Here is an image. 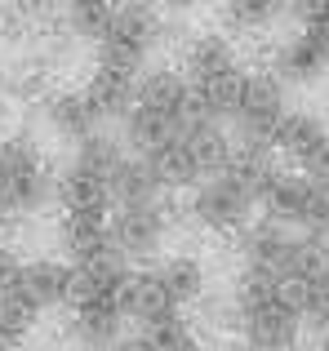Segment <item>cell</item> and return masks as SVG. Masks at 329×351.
Here are the masks:
<instances>
[{
	"instance_id": "2e32d148",
	"label": "cell",
	"mask_w": 329,
	"mask_h": 351,
	"mask_svg": "<svg viewBox=\"0 0 329 351\" xmlns=\"http://www.w3.org/2000/svg\"><path fill=\"white\" fill-rule=\"evenodd\" d=\"M182 76L191 85H218L227 76H241V58H236V45L223 32H205L187 45L182 53Z\"/></svg>"
},
{
	"instance_id": "484cf974",
	"label": "cell",
	"mask_w": 329,
	"mask_h": 351,
	"mask_svg": "<svg viewBox=\"0 0 329 351\" xmlns=\"http://www.w3.org/2000/svg\"><path fill=\"white\" fill-rule=\"evenodd\" d=\"M125 156H130L125 138H116V134H107V129H98L94 138H85V143L76 147V156H71V160L85 165L89 173H98V178L112 182V178H116V169L125 165Z\"/></svg>"
},
{
	"instance_id": "4316f807",
	"label": "cell",
	"mask_w": 329,
	"mask_h": 351,
	"mask_svg": "<svg viewBox=\"0 0 329 351\" xmlns=\"http://www.w3.org/2000/svg\"><path fill=\"white\" fill-rule=\"evenodd\" d=\"M289 9V0H223L227 32H263Z\"/></svg>"
},
{
	"instance_id": "d6a6232c",
	"label": "cell",
	"mask_w": 329,
	"mask_h": 351,
	"mask_svg": "<svg viewBox=\"0 0 329 351\" xmlns=\"http://www.w3.org/2000/svg\"><path fill=\"white\" fill-rule=\"evenodd\" d=\"M116 351H156V347L147 343V334H134V338H125V343L116 347Z\"/></svg>"
},
{
	"instance_id": "ffe728a7",
	"label": "cell",
	"mask_w": 329,
	"mask_h": 351,
	"mask_svg": "<svg viewBox=\"0 0 329 351\" xmlns=\"http://www.w3.org/2000/svg\"><path fill=\"white\" fill-rule=\"evenodd\" d=\"M227 178L236 182V187L245 191V196L254 200V205H267V196H271V187L280 182V165H276V156L271 152H254V147H236L232 152V165H227Z\"/></svg>"
},
{
	"instance_id": "4dcf8cb0",
	"label": "cell",
	"mask_w": 329,
	"mask_h": 351,
	"mask_svg": "<svg viewBox=\"0 0 329 351\" xmlns=\"http://www.w3.org/2000/svg\"><path fill=\"white\" fill-rule=\"evenodd\" d=\"M5 14L14 18V23H23L27 32H36V27H45L53 18V0H14Z\"/></svg>"
},
{
	"instance_id": "3957f363",
	"label": "cell",
	"mask_w": 329,
	"mask_h": 351,
	"mask_svg": "<svg viewBox=\"0 0 329 351\" xmlns=\"http://www.w3.org/2000/svg\"><path fill=\"white\" fill-rule=\"evenodd\" d=\"M232 138L223 125H182V134L173 138L164 152H156L151 160L160 165L164 182L169 187H191L196 191L205 178L223 173L232 165Z\"/></svg>"
},
{
	"instance_id": "4fadbf2b",
	"label": "cell",
	"mask_w": 329,
	"mask_h": 351,
	"mask_svg": "<svg viewBox=\"0 0 329 351\" xmlns=\"http://www.w3.org/2000/svg\"><path fill=\"white\" fill-rule=\"evenodd\" d=\"M40 112H45L49 134L62 138V143H71V147H80L85 138H94L98 125H103L85 89H53V94H45Z\"/></svg>"
},
{
	"instance_id": "8d00e7d4",
	"label": "cell",
	"mask_w": 329,
	"mask_h": 351,
	"mask_svg": "<svg viewBox=\"0 0 329 351\" xmlns=\"http://www.w3.org/2000/svg\"><path fill=\"white\" fill-rule=\"evenodd\" d=\"M316 351H329V334H321V343H316Z\"/></svg>"
},
{
	"instance_id": "7402d4cb",
	"label": "cell",
	"mask_w": 329,
	"mask_h": 351,
	"mask_svg": "<svg viewBox=\"0 0 329 351\" xmlns=\"http://www.w3.org/2000/svg\"><path fill=\"white\" fill-rule=\"evenodd\" d=\"M178 134H182V125H173V120H164V116H156V112H147V107H134V112L121 120L125 147H130V152H138V156L164 152V147H169Z\"/></svg>"
},
{
	"instance_id": "7a4b0ae2",
	"label": "cell",
	"mask_w": 329,
	"mask_h": 351,
	"mask_svg": "<svg viewBox=\"0 0 329 351\" xmlns=\"http://www.w3.org/2000/svg\"><path fill=\"white\" fill-rule=\"evenodd\" d=\"M53 187H58V173L49 169L40 143L27 129L0 138V218L5 223L40 214L53 200Z\"/></svg>"
},
{
	"instance_id": "83f0119b",
	"label": "cell",
	"mask_w": 329,
	"mask_h": 351,
	"mask_svg": "<svg viewBox=\"0 0 329 351\" xmlns=\"http://www.w3.org/2000/svg\"><path fill=\"white\" fill-rule=\"evenodd\" d=\"M289 298H294L298 316H303V329L329 334V276H321V280H298V285H289Z\"/></svg>"
},
{
	"instance_id": "f35d334b",
	"label": "cell",
	"mask_w": 329,
	"mask_h": 351,
	"mask_svg": "<svg viewBox=\"0 0 329 351\" xmlns=\"http://www.w3.org/2000/svg\"><path fill=\"white\" fill-rule=\"evenodd\" d=\"M14 351H18V347H14Z\"/></svg>"
},
{
	"instance_id": "8fae6325",
	"label": "cell",
	"mask_w": 329,
	"mask_h": 351,
	"mask_svg": "<svg viewBox=\"0 0 329 351\" xmlns=\"http://www.w3.org/2000/svg\"><path fill=\"white\" fill-rule=\"evenodd\" d=\"M329 71V40L312 32H294L271 49V76L280 85H316Z\"/></svg>"
},
{
	"instance_id": "836d02e7",
	"label": "cell",
	"mask_w": 329,
	"mask_h": 351,
	"mask_svg": "<svg viewBox=\"0 0 329 351\" xmlns=\"http://www.w3.org/2000/svg\"><path fill=\"white\" fill-rule=\"evenodd\" d=\"M164 9H173V14H187V9H196L200 0H160Z\"/></svg>"
},
{
	"instance_id": "ba28073f",
	"label": "cell",
	"mask_w": 329,
	"mask_h": 351,
	"mask_svg": "<svg viewBox=\"0 0 329 351\" xmlns=\"http://www.w3.org/2000/svg\"><path fill=\"white\" fill-rule=\"evenodd\" d=\"M134 267L121 249L107 240L103 249L76 258L71 263V307H85V302H121V289L130 285Z\"/></svg>"
},
{
	"instance_id": "9a60e30c",
	"label": "cell",
	"mask_w": 329,
	"mask_h": 351,
	"mask_svg": "<svg viewBox=\"0 0 329 351\" xmlns=\"http://www.w3.org/2000/svg\"><path fill=\"white\" fill-rule=\"evenodd\" d=\"M53 200H58L62 214H94V218H112L107 205H112V182L89 173L85 165H62L58 169V187H53Z\"/></svg>"
},
{
	"instance_id": "5bb4252c",
	"label": "cell",
	"mask_w": 329,
	"mask_h": 351,
	"mask_svg": "<svg viewBox=\"0 0 329 351\" xmlns=\"http://www.w3.org/2000/svg\"><path fill=\"white\" fill-rule=\"evenodd\" d=\"M121 311H125V320H134L138 329H156V325L178 316V302H173V293L164 289L160 271L151 267V271H134L130 276V285L121 289Z\"/></svg>"
},
{
	"instance_id": "277c9868",
	"label": "cell",
	"mask_w": 329,
	"mask_h": 351,
	"mask_svg": "<svg viewBox=\"0 0 329 351\" xmlns=\"http://www.w3.org/2000/svg\"><path fill=\"white\" fill-rule=\"evenodd\" d=\"M164 40V23L151 0H121L112 14V27L98 40V67L138 76L143 62L151 58V49Z\"/></svg>"
},
{
	"instance_id": "f546056e",
	"label": "cell",
	"mask_w": 329,
	"mask_h": 351,
	"mask_svg": "<svg viewBox=\"0 0 329 351\" xmlns=\"http://www.w3.org/2000/svg\"><path fill=\"white\" fill-rule=\"evenodd\" d=\"M289 14L298 18V27H303V32L329 40V0H289Z\"/></svg>"
},
{
	"instance_id": "f1b7e54d",
	"label": "cell",
	"mask_w": 329,
	"mask_h": 351,
	"mask_svg": "<svg viewBox=\"0 0 329 351\" xmlns=\"http://www.w3.org/2000/svg\"><path fill=\"white\" fill-rule=\"evenodd\" d=\"M32 325H36V311L23 302V293H18V289L0 293V338H5L9 347H18Z\"/></svg>"
},
{
	"instance_id": "e575fe53",
	"label": "cell",
	"mask_w": 329,
	"mask_h": 351,
	"mask_svg": "<svg viewBox=\"0 0 329 351\" xmlns=\"http://www.w3.org/2000/svg\"><path fill=\"white\" fill-rule=\"evenodd\" d=\"M218 351H258V347H249V343H245V338H236V343H223Z\"/></svg>"
},
{
	"instance_id": "d6986e66",
	"label": "cell",
	"mask_w": 329,
	"mask_h": 351,
	"mask_svg": "<svg viewBox=\"0 0 329 351\" xmlns=\"http://www.w3.org/2000/svg\"><path fill=\"white\" fill-rule=\"evenodd\" d=\"M164 191H169V182H164L160 165L151 160V156H138V152L125 156V165L116 169V178H112L116 205H156Z\"/></svg>"
},
{
	"instance_id": "30bf717a",
	"label": "cell",
	"mask_w": 329,
	"mask_h": 351,
	"mask_svg": "<svg viewBox=\"0 0 329 351\" xmlns=\"http://www.w3.org/2000/svg\"><path fill=\"white\" fill-rule=\"evenodd\" d=\"M276 152H285L307 178L329 182V125L316 112H289L276 134Z\"/></svg>"
},
{
	"instance_id": "8992f818",
	"label": "cell",
	"mask_w": 329,
	"mask_h": 351,
	"mask_svg": "<svg viewBox=\"0 0 329 351\" xmlns=\"http://www.w3.org/2000/svg\"><path fill=\"white\" fill-rule=\"evenodd\" d=\"M298 245H303V236H294L285 223H276V218H267V214L236 236V254H241L245 271H263V276H271V280H280L285 289H289V280H294Z\"/></svg>"
},
{
	"instance_id": "1f68e13d",
	"label": "cell",
	"mask_w": 329,
	"mask_h": 351,
	"mask_svg": "<svg viewBox=\"0 0 329 351\" xmlns=\"http://www.w3.org/2000/svg\"><path fill=\"white\" fill-rule=\"evenodd\" d=\"M18 276H23V258L14 254L9 245H0V293H9L18 285Z\"/></svg>"
},
{
	"instance_id": "d4e9b609",
	"label": "cell",
	"mask_w": 329,
	"mask_h": 351,
	"mask_svg": "<svg viewBox=\"0 0 329 351\" xmlns=\"http://www.w3.org/2000/svg\"><path fill=\"white\" fill-rule=\"evenodd\" d=\"M112 232H107V218H94V214H62L58 223V249L76 263V258L94 254V249H103Z\"/></svg>"
},
{
	"instance_id": "7c38bea8",
	"label": "cell",
	"mask_w": 329,
	"mask_h": 351,
	"mask_svg": "<svg viewBox=\"0 0 329 351\" xmlns=\"http://www.w3.org/2000/svg\"><path fill=\"white\" fill-rule=\"evenodd\" d=\"M23 293V302L40 316V311H53V307H67L71 302V263L62 258H32L23 263V276L14 285Z\"/></svg>"
},
{
	"instance_id": "6da1fadb",
	"label": "cell",
	"mask_w": 329,
	"mask_h": 351,
	"mask_svg": "<svg viewBox=\"0 0 329 351\" xmlns=\"http://www.w3.org/2000/svg\"><path fill=\"white\" fill-rule=\"evenodd\" d=\"M232 320L241 338L258 351H294L303 338V316L280 280L263 271H245L232 285Z\"/></svg>"
},
{
	"instance_id": "9c48e42d",
	"label": "cell",
	"mask_w": 329,
	"mask_h": 351,
	"mask_svg": "<svg viewBox=\"0 0 329 351\" xmlns=\"http://www.w3.org/2000/svg\"><path fill=\"white\" fill-rule=\"evenodd\" d=\"M169 227H173V218H169V205H164V200H156V205H116L112 218H107L112 245L121 249L130 263H134V258L160 254Z\"/></svg>"
},
{
	"instance_id": "d590c367",
	"label": "cell",
	"mask_w": 329,
	"mask_h": 351,
	"mask_svg": "<svg viewBox=\"0 0 329 351\" xmlns=\"http://www.w3.org/2000/svg\"><path fill=\"white\" fill-rule=\"evenodd\" d=\"M62 5H112V0H62Z\"/></svg>"
},
{
	"instance_id": "ac0fdd59",
	"label": "cell",
	"mask_w": 329,
	"mask_h": 351,
	"mask_svg": "<svg viewBox=\"0 0 329 351\" xmlns=\"http://www.w3.org/2000/svg\"><path fill=\"white\" fill-rule=\"evenodd\" d=\"M71 338L85 351H116L125 343L121 302H85V307H71Z\"/></svg>"
},
{
	"instance_id": "74e56055",
	"label": "cell",
	"mask_w": 329,
	"mask_h": 351,
	"mask_svg": "<svg viewBox=\"0 0 329 351\" xmlns=\"http://www.w3.org/2000/svg\"><path fill=\"white\" fill-rule=\"evenodd\" d=\"M5 80H9V76H5V62H0V89H5Z\"/></svg>"
},
{
	"instance_id": "603a6c76",
	"label": "cell",
	"mask_w": 329,
	"mask_h": 351,
	"mask_svg": "<svg viewBox=\"0 0 329 351\" xmlns=\"http://www.w3.org/2000/svg\"><path fill=\"white\" fill-rule=\"evenodd\" d=\"M156 271H160L164 289L173 293V302H178V307L205 298V280H209V276H205V263H200V258H191V254H169V258L156 267Z\"/></svg>"
},
{
	"instance_id": "e0dca14e",
	"label": "cell",
	"mask_w": 329,
	"mask_h": 351,
	"mask_svg": "<svg viewBox=\"0 0 329 351\" xmlns=\"http://www.w3.org/2000/svg\"><path fill=\"white\" fill-rule=\"evenodd\" d=\"M138 107L156 112L173 125H187V107H191V80L178 67H151L138 76Z\"/></svg>"
},
{
	"instance_id": "52a82bcc",
	"label": "cell",
	"mask_w": 329,
	"mask_h": 351,
	"mask_svg": "<svg viewBox=\"0 0 329 351\" xmlns=\"http://www.w3.org/2000/svg\"><path fill=\"white\" fill-rule=\"evenodd\" d=\"M249 214H254V200L245 196L227 173L205 178L187 200V218L196 227H205V232H214V236H241L245 227L254 223Z\"/></svg>"
},
{
	"instance_id": "cb8c5ba5",
	"label": "cell",
	"mask_w": 329,
	"mask_h": 351,
	"mask_svg": "<svg viewBox=\"0 0 329 351\" xmlns=\"http://www.w3.org/2000/svg\"><path fill=\"white\" fill-rule=\"evenodd\" d=\"M312 187L316 182L307 178V173H280V182L271 187V196H267V218H276V223H285V227H298L303 223V214H307V200H312Z\"/></svg>"
},
{
	"instance_id": "44dd1931",
	"label": "cell",
	"mask_w": 329,
	"mask_h": 351,
	"mask_svg": "<svg viewBox=\"0 0 329 351\" xmlns=\"http://www.w3.org/2000/svg\"><path fill=\"white\" fill-rule=\"evenodd\" d=\"M85 94L94 103L98 120H125L138 107V76H125V71H112V67H94Z\"/></svg>"
},
{
	"instance_id": "5b68a950",
	"label": "cell",
	"mask_w": 329,
	"mask_h": 351,
	"mask_svg": "<svg viewBox=\"0 0 329 351\" xmlns=\"http://www.w3.org/2000/svg\"><path fill=\"white\" fill-rule=\"evenodd\" d=\"M285 116H289L285 85H280L271 71H249V76H245V89H241V107H236V116H232L236 147L271 152Z\"/></svg>"
}]
</instances>
